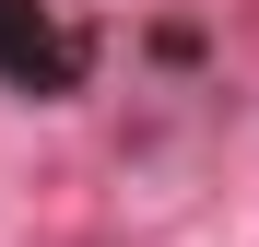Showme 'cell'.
I'll return each mask as SVG.
<instances>
[{
	"label": "cell",
	"mask_w": 259,
	"mask_h": 247,
	"mask_svg": "<svg viewBox=\"0 0 259 247\" xmlns=\"http://www.w3.org/2000/svg\"><path fill=\"white\" fill-rule=\"evenodd\" d=\"M0 82H12V94H71L82 82V35L48 0H0Z\"/></svg>",
	"instance_id": "cell-1"
}]
</instances>
